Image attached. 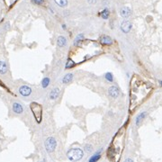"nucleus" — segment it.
<instances>
[{
  "label": "nucleus",
  "instance_id": "nucleus-1",
  "mask_svg": "<svg viewBox=\"0 0 162 162\" xmlns=\"http://www.w3.org/2000/svg\"><path fill=\"white\" fill-rule=\"evenodd\" d=\"M83 156H84V152L79 148H73L67 152L68 159L71 161H77V160H81Z\"/></svg>",
  "mask_w": 162,
  "mask_h": 162
},
{
  "label": "nucleus",
  "instance_id": "nucleus-2",
  "mask_svg": "<svg viewBox=\"0 0 162 162\" xmlns=\"http://www.w3.org/2000/svg\"><path fill=\"white\" fill-rule=\"evenodd\" d=\"M30 107L37 122H40L42 120V106L37 103L33 102L30 105Z\"/></svg>",
  "mask_w": 162,
  "mask_h": 162
},
{
  "label": "nucleus",
  "instance_id": "nucleus-3",
  "mask_svg": "<svg viewBox=\"0 0 162 162\" xmlns=\"http://www.w3.org/2000/svg\"><path fill=\"white\" fill-rule=\"evenodd\" d=\"M44 147H45V150H47L48 152H53L57 147V141L55 140L53 137H49L47 138L44 141Z\"/></svg>",
  "mask_w": 162,
  "mask_h": 162
},
{
  "label": "nucleus",
  "instance_id": "nucleus-4",
  "mask_svg": "<svg viewBox=\"0 0 162 162\" xmlns=\"http://www.w3.org/2000/svg\"><path fill=\"white\" fill-rule=\"evenodd\" d=\"M12 109H13V112L15 113V114H16V115H21V114H23V105L18 102L13 103Z\"/></svg>",
  "mask_w": 162,
  "mask_h": 162
},
{
  "label": "nucleus",
  "instance_id": "nucleus-5",
  "mask_svg": "<svg viewBox=\"0 0 162 162\" xmlns=\"http://www.w3.org/2000/svg\"><path fill=\"white\" fill-rule=\"evenodd\" d=\"M108 94L111 97L113 98H117L120 95V91L118 89L117 87H115V86H112V87H109V89H108Z\"/></svg>",
  "mask_w": 162,
  "mask_h": 162
},
{
  "label": "nucleus",
  "instance_id": "nucleus-6",
  "mask_svg": "<svg viewBox=\"0 0 162 162\" xmlns=\"http://www.w3.org/2000/svg\"><path fill=\"white\" fill-rule=\"evenodd\" d=\"M19 93L23 96H28L32 93V88L30 87H28V86H22L19 88Z\"/></svg>",
  "mask_w": 162,
  "mask_h": 162
},
{
  "label": "nucleus",
  "instance_id": "nucleus-7",
  "mask_svg": "<svg viewBox=\"0 0 162 162\" xmlns=\"http://www.w3.org/2000/svg\"><path fill=\"white\" fill-rule=\"evenodd\" d=\"M121 29H122V31L124 33L129 32L131 31V29H132V23H131V22L128 20L123 21L122 23V24H121Z\"/></svg>",
  "mask_w": 162,
  "mask_h": 162
},
{
  "label": "nucleus",
  "instance_id": "nucleus-8",
  "mask_svg": "<svg viewBox=\"0 0 162 162\" xmlns=\"http://www.w3.org/2000/svg\"><path fill=\"white\" fill-rule=\"evenodd\" d=\"M101 152H102V149H99L96 152L94 153V155H92V156L88 159V161L95 162V161H97V160H99L100 158H101Z\"/></svg>",
  "mask_w": 162,
  "mask_h": 162
},
{
  "label": "nucleus",
  "instance_id": "nucleus-9",
  "mask_svg": "<svg viewBox=\"0 0 162 162\" xmlns=\"http://www.w3.org/2000/svg\"><path fill=\"white\" fill-rule=\"evenodd\" d=\"M100 42L103 45H112L113 43L112 38L107 36V35H103L102 37L100 38Z\"/></svg>",
  "mask_w": 162,
  "mask_h": 162
},
{
  "label": "nucleus",
  "instance_id": "nucleus-10",
  "mask_svg": "<svg viewBox=\"0 0 162 162\" xmlns=\"http://www.w3.org/2000/svg\"><path fill=\"white\" fill-rule=\"evenodd\" d=\"M131 9H130L129 7H126V6H124V7H122V9H121V11H120V14H121V15H122L123 18H128L131 15Z\"/></svg>",
  "mask_w": 162,
  "mask_h": 162
},
{
  "label": "nucleus",
  "instance_id": "nucleus-11",
  "mask_svg": "<svg viewBox=\"0 0 162 162\" xmlns=\"http://www.w3.org/2000/svg\"><path fill=\"white\" fill-rule=\"evenodd\" d=\"M8 70V67H7V64L6 62L5 61H3V60H0V74H5V73L7 72Z\"/></svg>",
  "mask_w": 162,
  "mask_h": 162
},
{
  "label": "nucleus",
  "instance_id": "nucleus-12",
  "mask_svg": "<svg viewBox=\"0 0 162 162\" xmlns=\"http://www.w3.org/2000/svg\"><path fill=\"white\" fill-rule=\"evenodd\" d=\"M59 95H60V89H59L58 87H56V88H54V89H52L51 91H50V98L51 100L57 99L58 96H59Z\"/></svg>",
  "mask_w": 162,
  "mask_h": 162
},
{
  "label": "nucleus",
  "instance_id": "nucleus-13",
  "mask_svg": "<svg viewBox=\"0 0 162 162\" xmlns=\"http://www.w3.org/2000/svg\"><path fill=\"white\" fill-rule=\"evenodd\" d=\"M67 43V39L64 36H59L57 40V45L59 47H64Z\"/></svg>",
  "mask_w": 162,
  "mask_h": 162
},
{
  "label": "nucleus",
  "instance_id": "nucleus-14",
  "mask_svg": "<svg viewBox=\"0 0 162 162\" xmlns=\"http://www.w3.org/2000/svg\"><path fill=\"white\" fill-rule=\"evenodd\" d=\"M145 116H146V112H142L140 113V115H138L137 117H136V120H135V123H136V125L137 126H139L140 125V123L141 122V121L145 118Z\"/></svg>",
  "mask_w": 162,
  "mask_h": 162
},
{
  "label": "nucleus",
  "instance_id": "nucleus-15",
  "mask_svg": "<svg viewBox=\"0 0 162 162\" xmlns=\"http://www.w3.org/2000/svg\"><path fill=\"white\" fill-rule=\"evenodd\" d=\"M72 79H73V74L72 73H69V74L64 76V77H63V79H62V82L64 83V84H68V83L71 82Z\"/></svg>",
  "mask_w": 162,
  "mask_h": 162
},
{
  "label": "nucleus",
  "instance_id": "nucleus-16",
  "mask_svg": "<svg viewBox=\"0 0 162 162\" xmlns=\"http://www.w3.org/2000/svg\"><path fill=\"white\" fill-rule=\"evenodd\" d=\"M84 34L83 33H79V34L77 35V37H76V39H75V41H74V46H78V45L80 44V43L82 42V40L84 39Z\"/></svg>",
  "mask_w": 162,
  "mask_h": 162
},
{
  "label": "nucleus",
  "instance_id": "nucleus-17",
  "mask_svg": "<svg viewBox=\"0 0 162 162\" xmlns=\"http://www.w3.org/2000/svg\"><path fill=\"white\" fill-rule=\"evenodd\" d=\"M99 15L103 18V19H105V20H106V19H108V17H109L110 12H109V10H108L107 8H105L102 12L100 13Z\"/></svg>",
  "mask_w": 162,
  "mask_h": 162
},
{
  "label": "nucleus",
  "instance_id": "nucleus-18",
  "mask_svg": "<svg viewBox=\"0 0 162 162\" xmlns=\"http://www.w3.org/2000/svg\"><path fill=\"white\" fill-rule=\"evenodd\" d=\"M50 77H44L43 80H42V87H43V88H46V87H49V85H50Z\"/></svg>",
  "mask_w": 162,
  "mask_h": 162
},
{
  "label": "nucleus",
  "instance_id": "nucleus-19",
  "mask_svg": "<svg viewBox=\"0 0 162 162\" xmlns=\"http://www.w3.org/2000/svg\"><path fill=\"white\" fill-rule=\"evenodd\" d=\"M55 2L60 7H65L68 5V0H55Z\"/></svg>",
  "mask_w": 162,
  "mask_h": 162
},
{
  "label": "nucleus",
  "instance_id": "nucleus-20",
  "mask_svg": "<svg viewBox=\"0 0 162 162\" xmlns=\"http://www.w3.org/2000/svg\"><path fill=\"white\" fill-rule=\"evenodd\" d=\"M105 79L108 80L109 82H113V80H114V77H113V74H112V73H110V72H107V73H106V74L105 75Z\"/></svg>",
  "mask_w": 162,
  "mask_h": 162
},
{
  "label": "nucleus",
  "instance_id": "nucleus-21",
  "mask_svg": "<svg viewBox=\"0 0 162 162\" xmlns=\"http://www.w3.org/2000/svg\"><path fill=\"white\" fill-rule=\"evenodd\" d=\"M92 150H93V148L90 144H86L85 146H84V150H85L86 152H87V153H90V152L92 151Z\"/></svg>",
  "mask_w": 162,
  "mask_h": 162
},
{
  "label": "nucleus",
  "instance_id": "nucleus-22",
  "mask_svg": "<svg viewBox=\"0 0 162 162\" xmlns=\"http://www.w3.org/2000/svg\"><path fill=\"white\" fill-rule=\"evenodd\" d=\"M74 65H75V63L73 62L72 60H68L67 64H66V69H69V68L73 67Z\"/></svg>",
  "mask_w": 162,
  "mask_h": 162
},
{
  "label": "nucleus",
  "instance_id": "nucleus-23",
  "mask_svg": "<svg viewBox=\"0 0 162 162\" xmlns=\"http://www.w3.org/2000/svg\"><path fill=\"white\" fill-rule=\"evenodd\" d=\"M32 2L35 3L36 5H43V0H32Z\"/></svg>",
  "mask_w": 162,
  "mask_h": 162
},
{
  "label": "nucleus",
  "instance_id": "nucleus-24",
  "mask_svg": "<svg viewBox=\"0 0 162 162\" xmlns=\"http://www.w3.org/2000/svg\"><path fill=\"white\" fill-rule=\"evenodd\" d=\"M87 2L89 3V4H92V5H94V4H95V3H96V0H87Z\"/></svg>",
  "mask_w": 162,
  "mask_h": 162
},
{
  "label": "nucleus",
  "instance_id": "nucleus-25",
  "mask_svg": "<svg viewBox=\"0 0 162 162\" xmlns=\"http://www.w3.org/2000/svg\"><path fill=\"white\" fill-rule=\"evenodd\" d=\"M125 161H131V162H133V160H132V159H126V160H125Z\"/></svg>",
  "mask_w": 162,
  "mask_h": 162
},
{
  "label": "nucleus",
  "instance_id": "nucleus-26",
  "mask_svg": "<svg viewBox=\"0 0 162 162\" xmlns=\"http://www.w3.org/2000/svg\"><path fill=\"white\" fill-rule=\"evenodd\" d=\"M62 29H63V30H65V29H66V25H65V24L62 25Z\"/></svg>",
  "mask_w": 162,
  "mask_h": 162
}]
</instances>
